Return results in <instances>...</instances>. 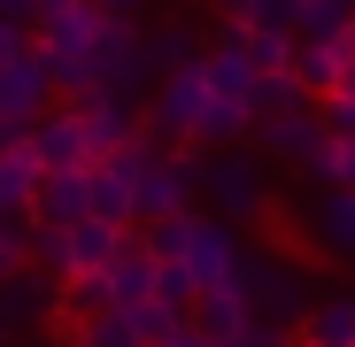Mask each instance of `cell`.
Wrapping results in <instances>:
<instances>
[{
    "label": "cell",
    "instance_id": "6da1fadb",
    "mask_svg": "<svg viewBox=\"0 0 355 347\" xmlns=\"http://www.w3.org/2000/svg\"><path fill=\"white\" fill-rule=\"evenodd\" d=\"M147 247L162 263V301L170 309H186L193 294H216V285H240L248 278V240H240V224H224L209 208H186V216H162L147 224Z\"/></svg>",
    "mask_w": 355,
    "mask_h": 347
},
{
    "label": "cell",
    "instance_id": "7a4b0ae2",
    "mask_svg": "<svg viewBox=\"0 0 355 347\" xmlns=\"http://www.w3.org/2000/svg\"><path fill=\"white\" fill-rule=\"evenodd\" d=\"M124 231L132 224H108V216H78V224H39V240H31V255H39V270H54V278H101L116 255H124Z\"/></svg>",
    "mask_w": 355,
    "mask_h": 347
},
{
    "label": "cell",
    "instance_id": "3957f363",
    "mask_svg": "<svg viewBox=\"0 0 355 347\" xmlns=\"http://www.w3.org/2000/svg\"><path fill=\"white\" fill-rule=\"evenodd\" d=\"M201 116H209V78H201V54H193V62H178V70L147 93V139L193 147V139H201Z\"/></svg>",
    "mask_w": 355,
    "mask_h": 347
},
{
    "label": "cell",
    "instance_id": "277c9868",
    "mask_svg": "<svg viewBox=\"0 0 355 347\" xmlns=\"http://www.w3.org/2000/svg\"><path fill=\"white\" fill-rule=\"evenodd\" d=\"M201 201H209L224 224H248V216H263L270 178H263L255 154H240V147H209V154H201Z\"/></svg>",
    "mask_w": 355,
    "mask_h": 347
},
{
    "label": "cell",
    "instance_id": "5b68a950",
    "mask_svg": "<svg viewBox=\"0 0 355 347\" xmlns=\"http://www.w3.org/2000/svg\"><path fill=\"white\" fill-rule=\"evenodd\" d=\"M248 309L263 317V324H286V332H302V317L317 309V294H309V270L302 263H286L278 247L270 255H248Z\"/></svg>",
    "mask_w": 355,
    "mask_h": 347
},
{
    "label": "cell",
    "instance_id": "8992f818",
    "mask_svg": "<svg viewBox=\"0 0 355 347\" xmlns=\"http://www.w3.org/2000/svg\"><path fill=\"white\" fill-rule=\"evenodd\" d=\"M193 201H201V162L155 139V147H147V162H139V224H162V216H186Z\"/></svg>",
    "mask_w": 355,
    "mask_h": 347
},
{
    "label": "cell",
    "instance_id": "52a82bcc",
    "mask_svg": "<svg viewBox=\"0 0 355 347\" xmlns=\"http://www.w3.org/2000/svg\"><path fill=\"white\" fill-rule=\"evenodd\" d=\"M46 100H54V70H46V54H39V46H24L16 62L0 70V147L24 139L39 116H46Z\"/></svg>",
    "mask_w": 355,
    "mask_h": 347
},
{
    "label": "cell",
    "instance_id": "ba28073f",
    "mask_svg": "<svg viewBox=\"0 0 355 347\" xmlns=\"http://www.w3.org/2000/svg\"><path fill=\"white\" fill-rule=\"evenodd\" d=\"M255 139H263V154H270V162L309 170V162H317V147H324L332 132H324V108H317V100H293V108H270V116H263Z\"/></svg>",
    "mask_w": 355,
    "mask_h": 347
},
{
    "label": "cell",
    "instance_id": "9c48e42d",
    "mask_svg": "<svg viewBox=\"0 0 355 347\" xmlns=\"http://www.w3.org/2000/svg\"><path fill=\"white\" fill-rule=\"evenodd\" d=\"M24 139H31V154H39L46 170H85V162L101 154V147H93V132H85V108H46Z\"/></svg>",
    "mask_w": 355,
    "mask_h": 347
},
{
    "label": "cell",
    "instance_id": "30bf717a",
    "mask_svg": "<svg viewBox=\"0 0 355 347\" xmlns=\"http://www.w3.org/2000/svg\"><path fill=\"white\" fill-rule=\"evenodd\" d=\"M108 294H116V309L162 301V263H155V247H147V231H124V255L108 263Z\"/></svg>",
    "mask_w": 355,
    "mask_h": 347
},
{
    "label": "cell",
    "instance_id": "8fae6325",
    "mask_svg": "<svg viewBox=\"0 0 355 347\" xmlns=\"http://www.w3.org/2000/svg\"><path fill=\"white\" fill-rule=\"evenodd\" d=\"M54 294H62V278L54 270H16L8 285H0V332H24V324H46L54 317Z\"/></svg>",
    "mask_w": 355,
    "mask_h": 347
},
{
    "label": "cell",
    "instance_id": "7c38bea8",
    "mask_svg": "<svg viewBox=\"0 0 355 347\" xmlns=\"http://www.w3.org/2000/svg\"><path fill=\"white\" fill-rule=\"evenodd\" d=\"M116 8H101V0H46V8H39V54H70L78 39H93L101 24H108Z\"/></svg>",
    "mask_w": 355,
    "mask_h": 347
},
{
    "label": "cell",
    "instance_id": "4fadbf2b",
    "mask_svg": "<svg viewBox=\"0 0 355 347\" xmlns=\"http://www.w3.org/2000/svg\"><path fill=\"white\" fill-rule=\"evenodd\" d=\"M70 108H85V132H93V147H101V154L147 132V108H139V93H93V100H70Z\"/></svg>",
    "mask_w": 355,
    "mask_h": 347
},
{
    "label": "cell",
    "instance_id": "5bb4252c",
    "mask_svg": "<svg viewBox=\"0 0 355 347\" xmlns=\"http://www.w3.org/2000/svg\"><path fill=\"white\" fill-rule=\"evenodd\" d=\"M309 240H317L332 263H355V186H324V193H317Z\"/></svg>",
    "mask_w": 355,
    "mask_h": 347
},
{
    "label": "cell",
    "instance_id": "9a60e30c",
    "mask_svg": "<svg viewBox=\"0 0 355 347\" xmlns=\"http://www.w3.org/2000/svg\"><path fill=\"white\" fill-rule=\"evenodd\" d=\"M39 186H46V162L31 154V139H8L0 147V216H31Z\"/></svg>",
    "mask_w": 355,
    "mask_h": 347
},
{
    "label": "cell",
    "instance_id": "2e32d148",
    "mask_svg": "<svg viewBox=\"0 0 355 347\" xmlns=\"http://www.w3.org/2000/svg\"><path fill=\"white\" fill-rule=\"evenodd\" d=\"M186 317H193V332H201V339H240V332L255 324L248 285H216V294H193V301H186Z\"/></svg>",
    "mask_w": 355,
    "mask_h": 347
},
{
    "label": "cell",
    "instance_id": "e0dca14e",
    "mask_svg": "<svg viewBox=\"0 0 355 347\" xmlns=\"http://www.w3.org/2000/svg\"><path fill=\"white\" fill-rule=\"evenodd\" d=\"M78 216H93L85 170H46V186H39V208H31V224H78Z\"/></svg>",
    "mask_w": 355,
    "mask_h": 347
},
{
    "label": "cell",
    "instance_id": "ac0fdd59",
    "mask_svg": "<svg viewBox=\"0 0 355 347\" xmlns=\"http://www.w3.org/2000/svg\"><path fill=\"white\" fill-rule=\"evenodd\" d=\"M355 31V0H302V16H293V39L309 46H347Z\"/></svg>",
    "mask_w": 355,
    "mask_h": 347
},
{
    "label": "cell",
    "instance_id": "d6986e66",
    "mask_svg": "<svg viewBox=\"0 0 355 347\" xmlns=\"http://www.w3.org/2000/svg\"><path fill=\"white\" fill-rule=\"evenodd\" d=\"M70 347H147V324H139V309H101V317L70 324Z\"/></svg>",
    "mask_w": 355,
    "mask_h": 347
},
{
    "label": "cell",
    "instance_id": "ffe728a7",
    "mask_svg": "<svg viewBox=\"0 0 355 347\" xmlns=\"http://www.w3.org/2000/svg\"><path fill=\"white\" fill-rule=\"evenodd\" d=\"M302 339L309 347H355V294H324L302 317Z\"/></svg>",
    "mask_w": 355,
    "mask_h": 347
},
{
    "label": "cell",
    "instance_id": "44dd1931",
    "mask_svg": "<svg viewBox=\"0 0 355 347\" xmlns=\"http://www.w3.org/2000/svg\"><path fill=\"white\" fill-rule=\"evenodd\" d=\"M340 70H347V46H293V85H302L309 100H324L332 85H340Z\"/></svg>",
    "mask_w": 355,
    "mask_h": 347
},
{
    "label": "cell",
    "instance_id": "7402d4cb",
    "mask_svg": "<svg viewBox=\"0 0 355 347\" xmlns=\"http://www.w3.org/2000/svg\"><path fill=\"white\" fill-rule=\"evenodd\" d=\"M101 309H116V294H108V270L101 278H62V294H54V324H85V317H101Z\"/></svg>",
    "mask_w": 355,
    "mask_h": 347
},
{
    "label": "cell",
    "instance_id": "603a6c76",
    "mask_svg": "<svg viewBox=\"0 0 355 347\" xmlns=\"http://www.w3.org/2000/svg\"><path fill=\"white\" fill-rule=\"evenodd\" d=\"M193 54H201V46H193L186 31H178V24H170V31H147V46H139V62H147V85H162L178 62H193Z\"/></svg>",
    "mask_w": 355,
    "mask_h": 347
},
{
    "label": "cell",
    "instance_id": "cb8c5ba5",
    "mask_svg": "<svg viewBox=\"0 0 355 347\" xmlns=\"http://www.w3.org/2000/svg\"><path fill=\"white\" fill-rule=\"evenodd\" d=\"M31 240H39V224H24V216H0V285H8L16 270H31L39 255H31Z\"/></svg>",
    "mask_w": 355,
    "mask_h": 347
},
{
    "label": "cell",
    "instance_id": "d4e9b609",
    "mask_svg": "<svg viewBox=\"0 0 355 347\" xmlns=\"http://www.w3.org/2000/svg\"><path fill=\"white\" fill-rule=\"evenodd\" d=\"M240 39H248V54H255L263 78H286V70H293V46H302L293 31H240Z\"/></svg>",
    "mask_w": 355,
    "mask_h": 347
},
{
    "label": "cell",
    "instance_id": "484cf974",
    "mask_svg": "<svg viewBox=\"0 0 355 347\" xmlns=\"http://www.w3.org/2000/svg\"><path fill=\"white\" fill-rule=\"evenodd\" d=\"M255 224H263V231H270V247H278V255H286V247H293V240H302V224H293V201H278V193H270V201H263V216H255Z\"/></svg>",
    "mask_w": 355,
    "mask_h": 347
},
{
    "label": "cell",
    "instance_id": "4316f807",
    "mask_svg": "<svg viewBox=\"0 0 355 347\" xmlns=\"http://www.w3.org/2000/svg\"><path fill=\"white\" fill-rule=\"evenodd\" d=\"M317 108H324V132L332 139H355V93H324Z\"/></svg>",
    "mask_w": 355,
    "mask_h": 347
},
{
    "label": "cell",
    "instance_id": "83f0119b",
    "mask_svg": "<svg viewBox=\"0 0 355 347\" xmlns=\"http://www.w3.org/2000/svg\"><path fill=\"white\" fill-rule=\"evenodd\" d=\"M209 347H293V332H286V324H263V317H255L240 339H209Z\"/></svg>",
    "mask_w": 355,
    "mask_h": 347
},
{
    "label": "cell",
    "instance_id": "f1b7e54d",
    "mask_svg": "<svg viewBox=\"0 0 355 347\" xmlns=\"http://www.w3.org/2000/svg\"><path fill=\"white\" fill-rule=\"evenodd\" d=\"M147 347H209V339L193 332V317H178V324H162V332H155Z\"/></svg>",
    "mask_w": 355,
    "mask_h": 347
},
{
    "label": "cell",
    "instance_id": "f546056e",
    "mask_svg": "<svg viewBox=\"0 0 355 347\" xmlns=\"http://www.w3.org/2000/svg\"><path fill=\"white\" fill-rule=\"evenodd\" d=\"M39 8H46V0H0V24H24V31H31Z\"/></svg>",
    "mask_w": 355,
    "mask_h": 347
},
{
    "label": "cell",
    "instance_id": "4dcf8cb0",
    "mask_svg": "<svg viewBox=\"0 0 355 347\" xmlns=\"http://www.w3.org/2000/svg\"><path fill=\"white\" fill-rule=\"evenodd\" d=\"M24 46H31V39H24V24H0V70H8Z\"/></svg>",
    "mask_w": 355,
    "mask_h": 347
},
{
    "label": "cell",
    "instance_id": "1f68e13d",
    "mask_svg": "<svg viewBox=\"0 0 355 347\" xmlns=\"http://www.w3.org/2000/svg\"><path fill=\"white\" fill-rule=\"evenodd\" d=\"M101 8H116V16H139V8H147V0H101Z\"/></svg>",
    "mask_w": 355,
    "mask_h": 347
},
{
    "label": "cell",
    "instance_id": "d6a6232c",
    "mask_svg": "<svg viewBox=\"0 0 355 347\" xmlns=\"http://www.w3.org/2000/svg\"><path fill=\"white\" fill-rule=\"evenodd\" d=\"M332 93H355V54H347V70H340V85Z\"/></svg>",
    "mask_w": 355,
    "mask_h": 347
},
{
    "label": "cell",
    "instance_id": "836d02e7",
    "mask_svg": "<svg viewBox=\"0 0 355 347\" xmlns=\"http://www.w3.org/2000/svg\"><path fill=\"white\" fill-rule=\"evenodd\" d=\"M347 54H355V31H347Z\"/></svg>",
    "mask_w": 355,
    "mask_h": 347
},
{
    "label": "cell",
    "instance_id": "e575fe53",
    "mask_svg": "<svg viewBox=\"0 0 355 347\" xmlns=\"http://www.w3.org/2000/svg\"><path fill=\"white\" fill-rule=\"evenodd\" d=\"M293 347H309V339H293Z\"/></svg>",
    "mask_w": 355,
    "mask_h": 347
}]
</instances>
